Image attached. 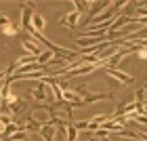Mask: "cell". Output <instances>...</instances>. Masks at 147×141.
Wrapping results in <instances>:
<instances>
[{
  "instance_id": "obj_1",
  "label": "cell",
  "mask_w": 147,
  "mask_h": 141,
  "mask_svg": "<svg viewBox=\"0 0 147 141\" xmlns=\"http://www.w3.org/2000/svg\"><path fill=\"white\" fill-rule=\"evenodd\" d=\"M49 91H51V86H49V82H46V80L42 78V80H40V82H38V84H36L30 93H32V97H34L36 101L42 103L44 99H46V95H49Z\"/></svg>"
},
{
  "instance_id": "obj_2",
  "label": "cell",
  "mask_w": 147,
  "mask_h": 141,
  "mask_svg": "<svg viewBox=\"0 0 147 141\" xmlns=\"http://www.w3.org/2000/svg\"><path fill=\"white\" fill-rule=\"evenodd\" d=\"M105 74H107V76H111V78H116L118 82H122V84H132V82H135V76L120 72L118 68H105Z\"/></svg>"
},
{
  "instance_id": "obj_3",
  "label": "cell",
  "mask_w": 147,
  "mask_h": 141,
  "mask_svg": "<svg viewBox=\"0 0 147 141\" xmlns=\"http://www.w3.org/2000/svg\"><path fill=\"white\" fill-rule=\"evenodd\" d=\"M80 21V11H69V13H65V15L59 17V25H67V28H76Z\"/></svg>"
},
{
  "instance_id": "obj_4",
  "label": "cell",
  "mask_w": 147,
  "mask_h": 141,
  "mask_svg": "<svg viewBox=\"0 0 147 141\" xmlns=\"http://www.w3.org/2000/svg\"><path fill=\"white\" fill-rule=\"evenodd\" d=\"M109 4H111V2H92V4H90V11H88V19H86L82 25H88L92 19L97 17V13L101 11V9H109Z\"/></svg>"
},
{
  "instance_id": "obj_5",
  "label": "cell",
  "mask_w": 147,
  "mask_h": 141,
  "mask_svg": "<svg viewBox=\"0 0 147 141\" xmlns=\"http://www.w3.org/2000/svg\"><path fill=\"white\" fill-rule=\"evenodd\" d=\"M32 28L36 30V34L44 36V28H46L44 17H42V15H38V13H34V15H32Z\"/></svg>"
},
{
  "instance_id": "obj_6",
  "label": "cell",
  "mask_w": 147,
  "mask_h": 141,
  "mask_svg": "<svg viewBox=\"0 0 147 141\" xmlns=\"http://www.w3.org/2000/svg\"><path fill=\"white\" fill-rule=\"evenodd\" d=\"M21 46H23V51H28V55H32V57H40V46H36L32 38H25L23 42H21Z\"/></svg>"
},
{
  "instance_id": "obj_7",
  "label": "cell",
  "mask_w": 147,
  "mask_h": 141,
  "mask_svg": "<svg viewBox=\"0 0 147 141\" xmlns=\"http://www.w3.org/2000/svg\"><path fill=\"white\" fill-rule=\"evenodd\" d=\"M76 137H78V129H76V124H74V120L69 116L67 129H65V141H76Z\"/></svg>"
},
{
  "instance_id": "obj_8",
  "label": "cell",
  "mask_w": 147,
  "mask_h": 141,
  "mask_svg": "<svg viewBox=\"0 0 147 141\" xmlns=\"http://www.w3.org/2000/svg\"><path fill=\"white\" fill-rule=\"evenodd\" d=\"M25 137H28V135H25V131H17V133H13L6 141H21V139L25 141Z\"/></svg>"
},
{
  "instance_id": "obj_9",
  "label": "cell",
  "mask_w": 147,
  "mask_h": 141,
  "mask_svg": "<svg viewBox=\"0 0 147 141\" xmlns=\"http://www.w3.org/2000/svg\"><path fill=\"white\" fill-rule=\"evenodd\" d=\"M9 23H13V21H11V19L6 17V15H2V13H0V30H2V28H6Z\"/></svg>"
},
{
  "instance_id": "obj_10",
  "label": "cell",
  "mask_w": 147,
  "mask_h": 141,
  "mask_svg": "<svg viewBox=\"0 0 147 141\" xmlns=\"http://www.w3.org/2000/svg\"><path fill=\"white\" fill-rule=\"evenodd\" d=\"M74 6H78V11H80V13H84V11H86V6H90V4H88V2H78V0H76V2H74Z\"/></svg>"
},
{
  "instance_id": "obj_11",
  "label": "cell",
  "mask_w": 147,
  "mask_h": 141,
  "mask_svg": "<svg viewBox=\"0 0 147 141\" xmlns=\"http://www.w3.org/2000/svg\"><path fill=\"white\" fill-rule=\"evenodd\" d=\"M145 91H147V86H145Z\"/></svg>"
}]
</instances>
